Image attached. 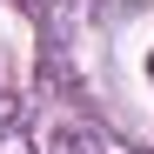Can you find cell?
<instances>
[{
  "instance_id": "cell-1",
  "label": "cell",
  "mask_w": 154,
  "mask_h": 154,
  "mask_svg": "<svg viewBox=\"0 0 154 154\" xmlns=\"http://www.w3.org/2000/svg\"><path fill=\"white\" fill-rule=\"evenodd\" d=\"M147 74H154V60H147Z\"/></svg>"
}]
</instances>
